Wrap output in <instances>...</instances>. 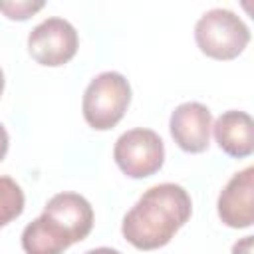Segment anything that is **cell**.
Instances as JSON below:
<instances>
[{
  "label": "cell",
  "instance_id": "1",
  "mask_svg": "<svg viewBox=\"0 0 254 254\" xmlns=\"http://www.w3.org/2000/svg\"><path fill=\"white\" fill-rule=\"evenodd\" d=\"M192 202L177 183H161L147 189L123 216L121 232L139 250L163 248L190 218Z\"/></svg>",
  "mask_w": 254,
  "mask_h": 254
},
{
  "label": "cell",
  "instance_id": "2",
  "mask_svg": "<svg viewBox=\"0 0 254 254\" xmlns=\"http://www.w3.org/2000/svg\"><path fill=\"white\" fill-rule=\"evenodd\" d=\"M131 103V85L119 71H103L85 87L81 111L89 127L107 131L115 127Z\"/></svg>",
  "mask_w": 254,
  "mask_h": 254
},
{
  "label": "cell",
  "instance_id": "3",
  "mask_svg": "<svg viewBox=\"0 0 254 254\" xmlns=\"http://www.w3.org/2000/svg\"><path fill=\"white\" fill-rule=\"evenodd\" d=\"M194 40L204 56L212 60H234L248 46L250 30L232 10L212 8L198 18Z\"/></svg>",
  "mask_w": 254,
  "mask_h": 254
},
{
  "label": "cell",
  "instance_id": "4",
  "mask_svg": "<svg viewBox=\"0 0 254 254\" xmlns=\"http://www.w3.org/2000/svg\"><path fill=\"white\" fill-rule=\"evenodd\" d=\"M113 159L127 177L145 179L155 175L163 167L165 145L153 129H129L115 141Z\"/></svg>",
  "mask_w": 254,
  "mask_h": 254
},
{
  "label": "cell",
  "instance_id": "5",
  "mask_svg": "<svg viewBox=\"0 0 254 254\" xmlns=\"http://www.w3.org/2000/svg\"><path fill=\"white\" fill-rule=\"evenodd\" d=\"M77 32L64 18H46L28 36L30 56L48 67L67 64L77 52Z\"/></svg>",
  "mask_w": 254,
  "mask_h": 254
},
{
  "label": "cell",
  "instance_id": "6",
  "mask_svg": "<svg viewBox=\"0 0 254 254\" xmlns=\"http://www.w3.org/2000/svg\"><path fill=\"white\" fill-rule=\"evenodd\" d=\"M171 137L187 153H202L210 143L212 113L198 101H187L175 107L169 119Z\"/></svg>",
  "mask_w": 254,
  "mask_h": 254
},
{
  "label": "cell",
  "instance_id": "7",
  "mask_svg": "<svg viewBox=\"0 0 254 254\" xmlns=\"http://www.w3.org/2000/svg\"><path fill=\"white\" fill-rule=\"evenodd\" d=\"M216 210L230 228H248L254 222V167L234 173L218 194Z\"/></svg>",
  "mask_w": 254,
  "mask_h": 254
},
{
  "label": "cell",
  "instance_id": "8",
  "mask_svg": "<svg viewBox=\"0 0 254 254\" xmlns=\"http://www.w3.org/2000/svg\"><path fill=\"white\" fill-rule=\"evenodd\" d=\"M42 214H46L48 218L58 222L69 236L71 244L83 240L93 228V208H91L89 200L77 192L54 194L46 202Z\"/></svg>",
  "mask_w": 254,
  "mask_h": 254
},
{
  "label": "cell",
  "instance_id": "9",
  "mask_svg": "<svg viewBox=\"0 0 254 254\" xmlns=\"http://www.w3.org/2000/svg\"><path fill=\"white\" fill-rule=\"evenodd\" d=\"M214 139L218 147L236 159H244L254 151V123L244 111H224L212 125Z\"/></svg>",
  "mask_w": 254,
  "mask_h": 254
},
{
  "label": "cell",
  "instance_id": "10",
  "mask_svg": "<svg viewBox=\"0 0 254 254\" xmlns=\"http://www.w3.org/2000/svg\"><path fill=\"white\" fill-rule=\"evenodd\" d=\"M69 246L71 240L65 230L46 214H40L22 232V248L26 254H64Z\"/></svg>",
  "mask_w": 254,
  "mask_h": 254
},
{
  "label": "cell",
  "instance_id": "11",
  "mask_svg": "<svg viewBox=\"0 0 254 254\" xmlns=\"http://www.w3.org/2000/svg\"><path fill=\"white\" fill-rule=\"evenodd\" d=\"M24 212V190L10 177H0V228Z\"/></svg>",
  "mask_w": 254,
  "mask_h": 254
},
{
  "label": "cell",
  "instance_id": "12",
  "mask_svg": "<svg viewBox=\"0 0 254 254\" xmlns=\"http://www.w3.org/2000/svg\"><path fill=\"white\" fill-rule=\"evenodd\" d=\"M42 8V0H0V12L10 20H28Z\"/></svg>",
  "mask_w": 254,
  "mask_h": 254
},
{
  "label": "cell",
  "instance_id": "13",
  "mask_svg": "<svg viewBox=\"0 0 254 254\" xmlns=\"http://www.w3.org/2000/svg\"><path fill=\"white\" fill-rule=\"evenodd\" d=\"M232 254H252V236H244L232 246Z\"/></svg>",
  "mask_w": 254,
  "mask_h": 254
},
{
  "label": "cell",
  "instance_id": "14",
  "mask_svg": "<svg viewBox=\"0 0 254 254\" xmlns=\"http://www.w3.org/2000/svg\"><path fill=\"white\" fill-rule=\"evenodd\" d=\"M8 145H10L8 131H6V127L0 123V161L6 157V153H8Z\"/></svg>",
  "mask_w": 254,
  "mask_h": 254
},
{
  "label": "cell",
  "instance_id": "15",
  "mask_svg": "<svg viewBox=\"0 0 254 254\" xmlns=\"http://www.w3.org/2000/svg\"><path fill=\"white\" fill-rule=\"evenodd\" d=\"M83 254H121L119 250L115 248H107V246H99V248H93V250H87Z\"/></svg>",
  "mask_w": 254,
  "mask_h": 254
},
{
  "label": "cell",
  "instance_id": "16",
  "mask_svg": "<svg viewBox=\"0 0 254 254\" xmlns=\"http://www.w3.org/2000/svg\"><path fill=\"white\" fill-rule=\"evenodd\" d=\"M2 91H4V73L0 69V95H2Z\"/></svg>",
  "mask_w": 254,
  "mask_h": 254
}]
</instances>
